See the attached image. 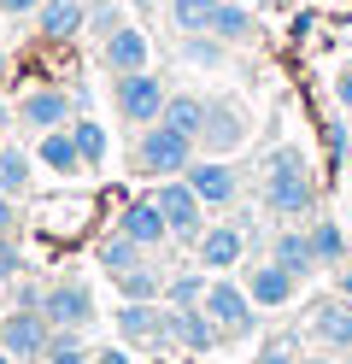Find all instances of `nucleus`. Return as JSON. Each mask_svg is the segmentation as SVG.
<instances>
[{"mask_svg":"<svg viewBox=\"0 0 352 364\" xmlns=\"http://www.w3.org/2000/svg\"><path fill=\"white\" fill-rule=\"evenodd\" d=\"M117 335L135 341V347H164L171 341V311H159L153 300H129L117 311Z\"/></svg>","mask_w":352,"mask_h":364,"instance_id":"obj_8","label":"nucleus"},{"mask_svg":"<svg viewBox=\"0 0 352 364\" xmlns=\"http://www.w3.org/2000/svg\"><path fill=\"white\" fill-rule=\"evenodd\" d=\"M252 364H299V358H294V353H288V347H265V353H258V358H252Z\"/></svg>","mask_w":352,"mask_h":364,"instance_id":"obj_35","label":"nucleus"},{"mask_svg":"<svg viewBox=\"0 0 352 364\" xmlns=\"http://www.w3.org/2000/svg\"><path fill=\"white\" fill-rule=\"evenodd\" d=\"M241 141H247V118H241V106H229V100H206L200 147H211V153H229V147H241Z\"/></svg>","mask_w":352,"mask_h":364,"instance_id":"obj_9","label":"nucleus"},{"mask_svg":"<svg viewBox=\"0 0 352 364\" xmlns=\"http://www.w3.org/2000/svg\"><path fill=\"white\" fill-rule=\"evenodd\" d=\"M335 100L352 112V71H341V77H335Z\"/></svg>","mask_w":352,"mask_h":364,"instance_id":"obj_38","label":"nucleus"},{"mask_svg":"<svg viewBox=\"0 0 352 364\" xmlns=\"http://www.w3.org/2000/svg\"><path fill=\"white\" fill-rule=\"evenodd\" d=\"M305 235H311V253H317V264H346V235H341V223L317 218Z\"/></svg>","mask_w":352,"mask_h":364,"instance_id":"obj_24","label":"nucleus"},{"mask_svg":"<svg viewBox=\"0 0 352 364\" xmlns=\"http://www.w3.org/2000/svg\"><path fill=\"white\" fill-rule=\"evenodd\" d=\"M182 176L194 182V194L206 200V206H229L235 200V171L223 165V159H200V165H188Z\"/></svg>","mask_w":352,"mask_h":364,"instance_id":"obj_13","label":"nucleus"},{"mask_svg":"<svg viewBox=\"0 0 352 364\" xmlns=\"http://www.w3.org/2000/svg\"><path fill=\"white\" fill-rule=\"evenodd\" d=\"M77 30H88L82 0H41V36L47 41H70Z\"/></svg>","mask_w":352,"mask_h":364,"instance_id":"obj_16","label":"nucleus"},{"mask_svg":"<svg viewBox=\"0 0 352 364\" xmlns=\"http://www.w3.org/2000/svg\"><path fill=\"white\" fill-rule=\"evenodd\" d=\"M18 118L30 124L36 135L65 129V124H70V95H65V88H30V95L18 100Z\"/></svg>","mask_w":352,"mask_h":364,"instance_id":"obj_10","label":"nucleus"},{"mask_svg":"<svg viewBox=\"0 0 352 364\" xmlns=\"http://www.w3.org/2000/svg\"><path fill=\"white\" fill-rule=\"evenodd\" d=\"M23 188H30V159H23L18 147H0V194H23Z\"/></svg>","mask_w":352,"mask_h":364,"instance_id":"obj_26","label":"nucleus"},{"mask_svg":"<svg viewBox=\"0 0 352 364\" xmlns=\"http://www.w3.org/2000/svg\"><path fill=\"white\" fill-rule=\"evenodd\" d=\"M341 294H346V300H352V264L341 270Z\"/></svg>","mask_w":352,"mask_h":364,"instance_id":"obj_40","label":"nucleus"},{"mask_svg":"<svg viewBox=\"0 0 352 364\" xmlns=\"http://www.w3.org/2000/svg\"><path fill=\"white\" fill-rule=\"evenodd\" d=\"M258 6H276V12H282V6H288V0H258Z\"/></svg>","mask_w":352,"mask_h":364,"instance_id":"obj_41","label":"nucleus"},{"mask_svg":"<svg viewBox=\"0 0 352 364\" xmlns=\"http://www.w3.org/2000/svg\"><path fill=\"white\" fill-rule=\"evenodd\" d=\"M0 12H6V18H23V12H41V0H0Z\"/></svg>","mask_w":352,"mask_h":364,"instance_id":"obj_36","label":"nucleus"},{"mask_svg":"<svg viewBox=\"0 0 352 364\" xmlns=\"http://www.w3.org/2000/svg\"><path fill=\"white\" fill-rule=\"evenodd\" d=\"M70 135H77V153H82V165L94 171L106 159V129L94 124V118H82V124H70Z\"/></svg>","mask_w":352,"mask_h":364,"instance_id":"obj_27","label":"nucleus"},{"mask_svg":"<svg viewBox=\"0 0 352 364\" xmlns=\"http://www.w3.org/2000/svg\"><path fill=\"white\" fill-rule=\"evenodd\" d=\"M117 230H124L129 241H141V247H159L164 235H171V223H164L159 200H135V206H124V218H117Z\"/></svg>","mask_w":352,"mask_h":364,"instance_id":"obj_14","label":"nucleus"},{"mask_svg":"<svg viewBox=\"0 0 352 364\" xmlns=\"http://www.w3.org/2000/svg\"><path fill=\"white\" fill-rule=\"evenodd\" d=\"M241 247H247V235L235 223H218V230L200 235V264H241Z\"/></svg>","mask_w":352,"mask_h":364,"instance_id":"obj_19","label":"nucleus"},{"mask_svg":"<svg viewBox=\"0 0 352 364\" xmlns=\"http://www.w3.org/2000/svg\"><path fill=\"white\" fill-rule=\"evenodd\" d=\"M265 206L276 218H305L317 206V182H311V165H305L299 147H276L270 165H265Z\"/></svg>","mask_w":352,"mask_h":364,"instance_id":"obj_1","label":"nucleus"},{"mask_svg":"<svg viewBox=\"0 0 352 364\" xmlns=\"http://www.w3.org/2000/svg\"><path fill=\"white\" fill-rule=\"evenodd\" d=\"M171 341L188 347V353H211L223 335H218V323L206 317V306H176V311H171Z\"/></svg>","mask_w":352,"mask_h":364,"instance_id":"obj_11","label":"nucleus"},{"mask_svg":"<svg viewBox=\"0 0 352 364\" xmlns=\"http://www.w3.org/2000/svg\"><path fill=\"white\" fill-rule=\"evenodd\" d=\"M159 124H171L176 135H188V141L200 147V124H206V100L200 95H171L164 100V118Z\"/></svg>","mask_w":352,"mask_h":364,"instance_id":"obj_20","label":"nucleus"},{"mask_svg":"<svg viewBox=\"0 0 352 364\" xmlns=\"http://www.w3.org/2000/svg\"><path fill=\"white\" fill-rule=\"evenodd\" d=\"M41 311L53 329H82L94 317V294H88V282H53L41 294Z\"/></svg>","mask_w":352,"mask_h":364,"instance_id":"obj_7","label":"nucleus"},{"mask_svg":"<svg viewBox=\"0 0 352 364\" xmlns=\"http://www.w3.org/2000/svg\"><path fill=\"white\" fill-rule=\"evenodd\" d=\"M112 95H117V112H124L129 124H141V129L159 124V118H164V100H171V95H164V82H159L153 71H124Z\"/></svg>","mask_w":352,"mask_h":364,"instance_id":"obj_4","label":"nucleus"},{"mask_svg":"<svg viewBox=\"0 0 352 364\" xmlns=\"http://www.w3.org/2000/svg\"><path fill=\"white\" fill-rule=\"evenodd\" d=\"M153 200H159L164 223H171V235H182V241H200V235H206V223H200V218H206V200L194 194V182H188V176H182V182H164Z\"/></svg>","mask_w":352,"mask_h":364,"instance_id":"obj_5","label":"nucleus"},{"mask_svg":"<svg viewBox=\"0 0 352 364\" xmlns=\"http://www.w3.org/2000/svg\"><path fill=\"white\" fill-rule=\"evenodd\" d=\"M117 288H124L129 300H153V294H159V270H153V264H141V270H124V277H117Z\"/></svg>","mask_w":352,"mask_h":364,"instance_id":"obj_29","label":"nucleus"},{"mask_svg":"<svg viewBox=\"0 0 352 364\" xmlns=\"http://www.w3.org/2000/svg\"><path fill=\"white\" fill-rule=\"evenodd\" d=\"M100 59H106V71H147V36H141L135 24H117L112 36H106V48H100Z\"/></svg>","mask_w":352,"mask_h":364,"instance_id":"obj_12","label":"nucleus"},{"mask_svg":"<svg viewBox=\"0 0 352 364\" xmlns=\"http://www.w3.org/2000/svg\"><path fill=\"white\" fill-rule=\"evenodd\" d=\"M94 364H129V353H117V347H106V353H94Z\"/></svg>","mask_w":352,"mask_h":364,"instance_id":"obj_39","label":"nucleus"},{"mask_svg":"<svg viewBox=\"0 0 352 364\" xmlns=\"http://www.w3.org/2000/svg\"><path fill=\"white\" fill-rule=\"evenodd\" d=\"M294 288H299V277H288L282 264H258L252 277H247L252 306H282V300H294Z\"/></svg>","mask_w":352,"mask_h":364,"instance_id":"obj_17","label":"nucleus"},{"mask_svg":"<svg viewBox=\"0 0 352 364\" xmlns=\"http://www.w3.org/2000/svg\"><path fill=\"white\" fill-rule=\"evenodd\" d=\"M12 223H18V212H12V194H0V235H12Z\"/></svg>","mask_w":352,"mask_h":364,"instance_id":"obj_37","label":"nucleus"},{"mask_svg":"<svg viewBox=\"0 0 352 364\" xmlns=\"http://www.w3.org/2000/svg\"><path fill=\"white\" fill-rule=\"evenodd\" d=\"M6 277H18V247L0 235V282H6Z\"/></svg>","mask_w":352,"mask_h":364,"instance_id":"obj_34","label":"nucleus"},{"mask_svg":"<svg viewBox=\"0 0 352 364\" xmlns=\"http://www.w3.org/2000/svg\"><path fill=\"white\" fill-rule=\"evenodd\" d=\"M323 141H329V159H346V124H323Z\"/></svg>","mask_w":352,"mask_h":364,"instance_id":"obj_33","label":"nucleus"},{"mask_svg":"<svg viewBox=\"0 0 352 364\" xmlns=\"http://www.w3.org/2000/svg\"><path fill=\"white\" fill-rule=\"evenodd\" d=\"M164 6H171V0H164Z\"/></svg>","mask_w":352,"mask_h":364,"instance_id":"obj_44","label":"nucleus"},{"mask_svg":"<svg viewBox=\"0 0 352 364\" xmlns=\"http://www.w3.org/2000/svg\"><path fill=\"white\" fill-rule=\"evenodd\" d=\"M206 288H211V282H200V277H176V282H171V306H200Z\"/></svg>","mask_w":352,"mask_h":364,"instance_id":"obj_30","label":"nucleus"},{"mask_svg":"<svg viewBox=\"0 0 352 364\" xmlns=\"http://www.w3.org/2000/svg\"><path fill=\"white\" fill-rule=\"evenodd\" d=\"M211 18H218V0H171V24L182 36H211Z\"/></svg>","mask_w":352,"mask_h":364,"instance_id":"obj_23","label":"nucleus"},{"mask_svg":"<svg viewBox=\"0 0 352 364\" xmlns=\"http://www.w3.org/2000/svg\"><path fill=\"white\" fill-rule=\"evenodd\" d=\"M211 41H218V36H211ZM211 41H206V36H188V41H182V53L194 59V65H218V48H211Z\"/></svg>","mask_w":352,"mask_h":364,"instance_id":"obj_31","label":"nucleus"},{"mask_svg":"<svg viewBox=\"0 0 352 364\" xmlns=\"http://www.w3.org/2000/svg\"><path fill=\"white\" fill-rule=\"evenodd\" d=\"M0 77H6V53H0Z\"/></svg>","mask_w":352,"mask_h":364,"instance_id":"obj_43","label":"nucleus"},{"mask_svg":"<svg viewBox=\"0 0 352 364\" xmlns=\"http://www.w3.org/2000/svg\"><path fill=\"white\" fill-rule=\"evenodd\" d=\"M88 30H94V36H112V30H117V6H94V12H88Z\"/></svg>","mask_w":352,"mask_h":364,"instance_id":"obj_32","label":"nucleus"},{"mask_svg":"<svg viewBox=\"0 0 352 364\" xmlns=\"http://www.w3.org/2000/svg\"><path fill=\"white\" fill-rule=\"evenodd\" d=\"M41 364H94V353L77 347V329H53V353H47Z\"/></svg>","mask_w":352,"mask_h":364,"instance_id":"obj_28","label":"nucleus"},{"mask_svg":"<svg viewBox=\"0 0 352 364\" xmlns=\"http://www.w3.org/2000/svg\"><path fill=\"white\" fill-rule=\"evenodd\" d=\"M270 264H282L288 277H311V264H317V253H311V235H299V230H282L276 235V247H270Z\"/></svg>","mask_w":352,"mask_h":364,"instance_id":"obj_18","label":"nucleus"},{"mask_svg":"<svg viewBox=\"0 0 352 364\" xmlns=\"http://www.w3.org/2000/svg\"><path fill=\"white\" fill-rule=\"evenodd\" d=\"M194 165V141L188 135H176L171 124H147L141 129V141H135V171H147V176H176Z\"/></svg>","mask_w":352,"mask_h":364,"instance_id":"obj_2","label":"nucleus"},{"mask_svg":"<svg viewBox=\"0 0 352 364\" xmlns=\"http://www.w3.org/2000/svg\"><path fill=\"white\" fill-rule=\"evenodd\" d=\"M200 306H206L211 323H218V335H223V341H241V335H252V323H258L252 294H247V288H235V282H211Z\"/></svg>","mask_w":352,"mask_h":364,"instance_id":"obj_3","label":"nucleus"},{"mask_svg":"<svg viewBox=\"0 0 352 364\" xmlns=\"http://www.w3.org/2000/svg\"><path fill=\"white\" fill-rule=\"evenodd\" d=\"M211 36H218V41H247V36H252V12H247V6H235V0H218Z\"/></svg>","mask_w":352,"mask_h":364,"instance_id":"obj_25","label":"nucleus"},{"mask_svg":"<svg viewBox=\"0 0 352 364\" xmlns=\"http://www.w3.org/2000/svg\"><path fill=\"white\" fill-rule=\"evenodd\" d=\"M41 165H47V171H59V176L82 171V153H77V135H70V124L41 135Z\"/></svg>","mask_w":352,"mask_h":364,"instance_id":"obj_21","label":"nucleus"},{"mask_svg":"<svg viewBox=\"0 0 352 364\" xmlns=\"http://www.w3.org/2000/svg\"><path fill=\"white\" fill-rule=\"evenodd\" d=\"M299 364H329V358H299Z\"/></svg>","mask_w":352,"mask_h":364,"instance_id":"obj_42","label":"nucleus"},{"mask_svg":"<svg viewBox=\"0 0 352 364\" xmlns=\"http://www.w3.org/2000/svg\"><path fill=\"white\" fill-rule=\"evenodd\" d=\"M100 264H106V277L117 282L124 270H141V264H147V247H141V241H129L124 230H117V235L100 247Z\"/></svg>","mask_w":352,"mask_h":364,"instance_id":"obj_22","label":"nucleus"},{"mask_svg":"<svg viewBox=\"0 0 352 364\" xmlns=\"http://www.w3.org/2000/svg\"><path fill=\"white\" fill-rule=\"evenodd\" d=\"M0 347L12 358H47L53 353V323H47V311H12L0 317Z\"/></svg>","mask_w":352,"mask_h":364,"instance_id":"obj_6","label":"nucleus"},{"mask_svg":"<svg viewBox=\"0 0 352 364\" xmlns=\"http://www.w3.org/2000/svg\"><path fill=\"white\" fill-rule=\"evenodd\" d=\"M311 335L323 341V347H352V300L346 294L311 311Z\"/></svg>","mask_w":352,"mask_h":364,"instance_id":"obj_15","label":"nucleus"}]
</instances>
